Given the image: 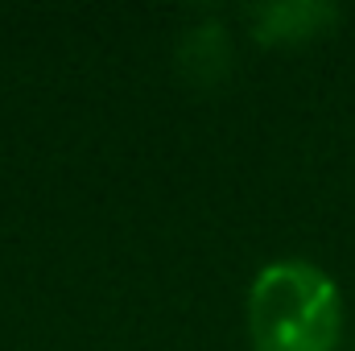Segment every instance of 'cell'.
<instances>
[{"label":"cell","instance_id":"obj_1","mask_svg":"<svg viewBox=\"0 0 355 351\" xmlns=\"http://www.w3.org/2000/svg\"><path fill=\"white\" fill-rule=\"evenodd\" d=\"M244 323L252 351H339L347 310L339 281L322 264L277 257L248 285Z\"/></svg>","mask_w":355,"mask_h":351},{"label":"cell","instance_id":"obj_2","mask_svg":"<svg viewBox=\"0 0 355 351\" xmlns=\"http://www.w3.org/2000/svg\"><path fill=\"white\" fill-rule=\"evenodd\" d=\"M244 17L261 46H306L327 37L343 12L331 0H272V4L248 8Z\"/></svg>","mask_w":355,"mask_h":351},{"label":"cell","instance_id":"obj_3","mask_svg":"<svg viewBox=\"0 0 355 351\" xmlns=\"http://www.w3.org/2000/svg\"><path fill=\"white\" fill-rule=\"evenodd\" d=\"M178 67L190 83L211 87L232 71V33L219 17H202L178 37Z\"/></svg>","mask_w":355,"mask_h":351},{"label":"cell","instance_id":"obj_4","mask_svg":"<svg viewBox=\"0 0 355 351\" xmlns=\"http://www.w3.org/2000/svg\"><path fill=\"white\" fill-rule=\"evenodd\" d=\"M352 351H355V343H352Z\"/></svg>","mask_w":355,"mask_h":351}]
</instances>
